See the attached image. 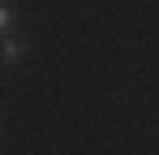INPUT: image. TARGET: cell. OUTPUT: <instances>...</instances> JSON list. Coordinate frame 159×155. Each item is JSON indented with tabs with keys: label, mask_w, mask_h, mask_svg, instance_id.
<instances>
[{
	"label": "cell",
	"mask_w": 159,
	"mask_h": 155,
	"mask_svg": "<svg viewBox=\"0 0 159 155\" xmlns=\"http://www.w3.org/2000/svg\"><path fill=\"white\" fill-rule=\"evenodd\" d=\"M22 52H26V39H17V35H4L0 39V60H22Z\"/></svg>",
	"instance_id": "1"
},
{
	"label": "cell",
	"mask_w": 159,
	"mask_h": 155,
	"mask_svg": "<svg viewBox=\"0 0 159 155\" xmlns=\"http://www.w3.org/2000/svg\"><path fill=\"white\" fill-rule=\"evenodd\" d=\"M9 30H13V9H9V4L0 0V39H4Z\"/></svg>",
	"instance_id": "2"
}]
</instances>
